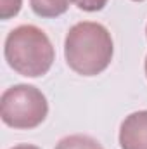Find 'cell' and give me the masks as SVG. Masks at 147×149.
Returning a JSON list of instances; mask_svg holds the SVG:
<instances>
[{"label": "cell", "instance_id": "1", "mask_svg": "<svg viewBox=\"0 0 147 149\" xmlns=\"http://www.w3.org/2000/svg\"><path fill=\"white\" fill-rule=\"evenodd\" d=\"M114 43L109 30L95 21H81L69 28L64 40L68 66L81 76H95L107 70Z\"/></svg>", "mask_w": 147, "mask_h": 149}, {"label": "cell", "instance_id": "2", "mask_svg": "<svg viewBox=\"0 0 147 149\" xmlns=\"http://www.w3.org/2000/svg\"><path fill=\"white\" fill-rule=\"evenodd\" d=\"M3 56L17 74L38 78L50 71L55 50L43 30L35 24H21L9 31L3 43Z\"/></svg>", "mask_w": 147, "mask_h": 149}, {"label": "cell", "instance_id": "3", "mask_svg": "<svg viewBox=\"0 0 147 149\" xmlns=\"http://www.w3.org/2000/svg\"><path fill=\"white\" fill-rule=\"evenodd\" d=\"M49 114V102L42 90L33 85L19 83L3 90L0 97L2 121L17 130L40 127Z\"/></svg>", "mask_w": 147, "mask_h": 149}, {"label": "cell", "instance_id": "4", "mask_svg": "<svg viewBox=\"0 0 147 149\" xmlns=\"http://www.w3.org/2000/svg\"><path fill=\"white\" fill-rule=\"evenodd\" d=\"M121 149H147V109L128 114L119 127Z\"/></svg>", "mask_w": 147, "mask_h": 149}, {"label": "cell", "instance_id": "5", "mask_svg": "<svg viewBox=\"0 0 147 149\" xmlns=\"http://www.w3.org/2000/svg\"><path fill=\"white\" fill-rule=\"evenodd\" d=\"M73 0H30L31 10L40 17H57L62 16Z\"/></svg>", "mask_w": 147, "mask_h": 149}, {"label": "cell", "instance_id": "6", "mask_svg": "<svg viewBox=\"0 0 147 149\" xmlns=\"http://www.w3.org/2000/svg\"><path fill=\"white\" fill-rule=\"evenodd\" d=\"M54 149H104L99 141H95L90 135L83 134H73L64 139H61Z\"/></svg>", "mask_w": 147, "mask_h": 149}, {"label": "cell", "instance_id": "7", "mask_svg": "<svg viewBox=\"0 0 147 149\" xmlns=\"http://www.w3.org/2000/svg\"><path fill=\"white\" fill-rule=\"evenodd\" d=\"M21 5H23V0H0V17L5 21L17 16V12L21 10Z\"/></svg>", "mask_w": 147, "mask_h": 149}, {"label": "cell", "instance_id": "8", "mask_svg": "<svg viewBox=\"0 0 147 149\" xmlns=\"http://www.w3.org/2000/svg\"><path fill=\"white\" fill-rule=\"evenodd\" d=\"M73 3L80 9V10H85V12H97V10H102L107 3V0H73Z\"/></svg>", "mask_w": 147, "mask_h": 149}, {"label": "cell", "instance_id": "9", "mask_svg": "<svg viewBox=\"0 0 147 149\" xmlns=\"http://www.w3.org/2000/svg\"><path fill=\"white\" fill-rule=\"evenodd\" d=\"M10 149H40L37 146H33V144H17V146H14V148Z\"/></svg>", "mask_w": 147, "mask_h": 149}, {"label": "cell", "instance_id": "10", "mask_svg": "<svg viewBox=\"0 0 147 149\" xmlns=\"http://www.w3.org/2000/svg\"><path fill=\"white\" fill-rule=\"evenodd\" d=\"M144 68H146V76H147V56H146V64H144Z\"/></svg>", "mask_w": 147, "mask_h": 149}, {"label": "cell", "instance_id": "11", "mask_svg": "<svg viewBox=\"0 0 147 149\" xmlns=\"http://www.w3.org/2000/svg\"><path fill=\"white\" fill-rule=\"evenodd\" d=\"M133 2H144V0H133Z\"/></svg>", "mask_w": 147, "mask_h": 149}, {"label": "cell", "instance_id": "12", "mask_svg": "<svg viewBox=\"0 0 147 149\" xmlns=\"http://www.w3.org/2000/svg\"><path fill=\"white\" fill-rule=\"evenodd\" d=\"M146 35H147V26H146Z\"/></svg>", "mask_w": 147, "mask_h": 149}]
</instances>
